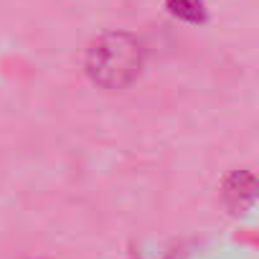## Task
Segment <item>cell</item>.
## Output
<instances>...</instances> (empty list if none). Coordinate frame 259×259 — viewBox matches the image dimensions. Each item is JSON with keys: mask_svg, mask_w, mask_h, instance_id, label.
<instances>
[{"mask_svg": "<svg viewBox=\"0 0 259 259\" xmlns=\"http://www.w3.org/2000/svg\"><path fill=\"white\" fill-rule=\"evenodd\" d=\"M145 66L143 41L130 31H107L97 36L84 59V69L99 89L117 92L130 87Z\"/></svg>", "mask_w": 259, "mask_h": 259, "instance_id": "cell-1", "label": "cell"}, {"mask_svg": "<svg viewBox=\"0 0 259 259\" xmlns=\"http://www.w3.org/2000/svg\"><path fill=\"white\" fill-rule=\"evenodd\" d=\"M168 8L176 18L188 21V23H196V21L203 18V3L201 0H168Z\"/></svg>", "mask_w": 259, "mask_h": 259, "instance_id": "cell-3", "label": "cell"}, {"mask_svg": "<svg viewBox=\"0 0 259 259\" xmlns=\"http://www.w3.org/2000/svg\"><path fill=\"white\" fill-rule=\"evenodd\" d=\"M254 191H256L254 173L251 170H236L224 181L221 196H224V203L231 208V213H244L254 203Z\"/></svg>", "mask_w": 259, "mask_h": 259, "instance_id": "cell-2", "label": "cell"}, {"mask_svg": "<svg viewBox=\"0 0 259 259\" xmlns=\"http://www.w3.org/2000/svg\"><path fill=\"white\" fill-rule=\"evenodd\" d=\"M31 259H36V256H31Z\"/></svg>", "mask_w": 259, "mask_h": 259, "instance_id": "cell-4", "label": "cell"}]
</instances>
